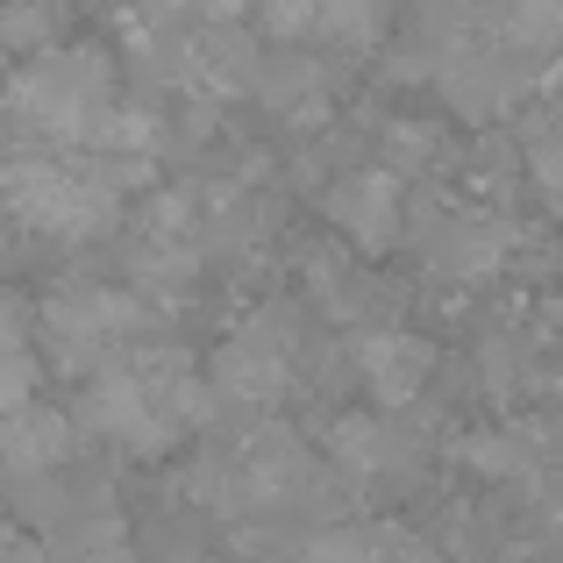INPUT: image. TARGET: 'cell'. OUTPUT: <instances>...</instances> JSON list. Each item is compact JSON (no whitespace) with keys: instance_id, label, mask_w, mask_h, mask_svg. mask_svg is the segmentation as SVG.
Masks as SVG:
<instances>
[{"instance_id":"cell-18","label":"cell","mask_w":563,"mask_h":563,"mask_svg":"<svg viewBox=\"0 0 563 563\" xmlns=\"http://www.w3.org/2000/svg\"><path fill=\"white\" fill-rule=\"evenodd\" d=\"M43 542V563H143L136 556V528L122 521L114 507H93V514H71L65 528H51Z\"/></svg>"},{"instance_id":"cell-13","label":"cell","mask_w":563,"mask_h":563,"mask_svg":"<svg viewBox=\"0 0 563 563\" xmlns=\"http://www.w3.org/2000/svg\"><path fill=\"white\" fill-rule=\"evenodd\" d=\"M264 114H278L286 129H314L335 114V57L307 51V43H278V51L257 57V71H250V93Z\"/></svg>"},{"instance_id":"cell-7","label":"cell","mask_w":563,"mask_h":563,"mask_svg":"<svg viewBox=\"0 0 563 563\" xmlns=\"http://www.w3.org/2000/svg\"><path fill=\"white\" fill-rule=\"evenodd\" d=\"M399 243L421 250L428 278H450V286H485V278L514 272L521 243H536L528 221H514L507 207H450V200H413Z\"/></svg>"},{"instance_id":"cell-15","label":"cell","mask_w":563,"mask_h":563,"mask_svg":"<svg viewBox=\"0 0 563 563\" xmlns=\"http://www.w3.org/2000/svg\"><path fill=\"white\" fill-rule=\"evenodd\" d=\"M292 563H442V550L407 521H329L292 542Z\"/></svg>"},{"instance_id":"cell-5","label":"cell","mask_w":563,"mask_h":563,"mask_svg":"<svg viewBox=\"0 0 563 563\" xmlns=\"http://www.w3.org/2000/svg\"><path fill=\"white\" fill-rule=\"evenodd\" d=\"M157 321H165V314H157L143 292L108 286V278H86V286L51 292V300L29 314V343H36V357L51 364V372L86 378L93 364H108L114 350L157 335Z\"/></svg>"},{"instance_id":"cell-19","label":"cell","mask_w":563,"mask_h":563,"mask_svg":"<svg viewBox=\"0 0 563 563\" xmlns=\"http://www.w3.org/2000/svg\"><path fill=\"white\" fill-rule=\"evenodd\" d=\"M442 157H450V129H442V122H421V114H407V122H393L378 136V165L393 172L399 186H407V179H428Z\"/></svg>"},{"instance_id":"cell-11","label":"cell","mask_w":563,"mask_h":563,"mask_svg":"<svg viewBox=\"0 0 563 563\" xmlns=\"http://www.w3.org/2000/svg\"><path fill=\"white\" fill-rule=\"evenodd\" d=\"M343 364L357 372V385L378 399V407H413V399L428 393V378H435V343L413 329H393V321H364V329H350L343 343Z\"/></svg>"},{"instance_id":"cell-10","label":"cell","mask_w":563,"mask_h":563,"mask_svg":"<svg viewBox=\"0 0 563 563\" xmlns=\"http://www.w3.org/2000/svg\"><path fill=\"white\" fill-rule=\"evenodd\" d=\"M165 57H172V86L207 108H229L250 93V71H257V36L243 22H207L192 14L186 29H165Z\"/></svg>"},{"instance_id":"cell-2","label":"cell","mask_w":563,"mask_h":563,"mask_svg":"<svg viewBox=\"0 0 563 563\" xmlns=\"http://www.w3.org/2000/svg\"><path fill=\"white\" fill-rule=\"evenodd\" d=\"M335 471L307 450L300 428L272 421V413H235L221 407L200 428V450L186 464V499L207 521H257V514H314Z\"/></svg>"},{"instance_id":"cell-14","label":"cell","mask_w":563,"mask_h":563,"mask_svg":"<svg viewBox=\"0 0 563 563\" xmlns=\"http://www.w3.org/2000/svg\"><path fill=\"white\" fill-rule=\"evenodd\" d=\"M86 442H79V428H71V413L65 407H51L43 393H29V399H14V407H0V478H43V471H57V464H71Z\"/></svg>"},{"instance_id":"cell-3","label":"cell","mask_w":563,"mask_h":563,"mask_svg":"<svg viewBox=\"0 0 563 563\" xmlns=\"http://www.w3.org/2000/svg\"><path fill=\"white\" fill-rule=\"evenodd\" d=\"M129 192L100 172L93 151H71V143H14L0 151V214L29 235H51V243H100V235L122 221Z\"/></svg>"},{"instance_id":"cell-1","label":"cell","mask_w":563,"mask_h":563,"mask_svg":"<svg viewBox=\"0 0 563 563\" xmlns=\"http://www.w3.org/2000/svg\"><path fill=\"white\" fill-rule=\"evenodd\" d=\"M65 413L79 428V442H114L129 456H165L200 435L221 407L207 393L192 350L165 343V335H143V343L114 350L108 364H93Z\"/></svg>"},{"instance_id":"cell-20","label":"cell","mask_w":563,"mask_h":563,"mask_svg":"<svg viewBox=\"0 0 563 563\" xmlns=\"http://www.w3.org/2000/svg\"><path fill=\"white\" fill-rule=\"evenodd\" d=\"M71 0H0V51L8 57H36L51 43H65Z\"/></svg>"},{"instance_id":"cell-23","label":"cell","mask_w":563,"mask_h":563,"mask_svg":"<svg viewBox=\"0 0 563 563\" xmlns=\"http://www.w3.org/2000/svg\"><path fill=\"white\" fill-rule=\"evenodd\" d=\"M143 563H221L214 550H200V542H192V550H165V556H143Z\"/></svg>"},{"instance_id":"cell-21","label":"cell","mask_w":563,"mask_h":563,"mask_svg":"<svg viewBox=\"0 0 563 563\" xmlns=\"http://www.w3.org/2000/svg\"><path fill=\"white\" fill-rule=\"evenodd\" d=\"M0 563H43V542L29 528H0Z\"/></svg>"},{"instance_id":"cell-17","label":"cell","mask_w":563,"mask_h":563,"mask_svg":"<svg viewBox=\"0 0 563 563\" xmlns=\"http://www.w3.org/2000/svg\"><path fill=\"white\" fill-rule=\"evenodd\" d=\"M550 335L542 329H521V321H499V329H485L478 343V385L499 399V407H521L528 393H542L550 385Z\"/></svg>"},{"instance_id":"cell-6","label":"cell","mask_w":563,"mask_h":563,"mask_svg":"<svg viewBox=\"0 0 563 563\" xmlns=\"http://www.w3.org/2000/svg\"><path fill=\"white\" fill-rule=\"evenodd\" d=\"M307 321L300 307H257L235 335H221V350L207 357V393L214 407H235V413H272L278 399L300 385L307 372Z\"/></svg>"},{"instance_id":"cell-4","label":"cell","mask_w":563,"mask_h":563,"mask_svg":"<svg viewBox=\"0 0 563 563\" xmlns=\"http://www.w3.org/2000/svg\"><path fill=\"white\" fill-rule=\"evenodd\" d=\"M122 100V65L100 43H51V51L22 57L8 86H0V114L36 143H71L86 151L108 108Z\"/></svg>"},{"instance_id":"cell-12","label":"cell","mask_w":563,"mask_h":563,"mask_svg":"<svg viewBox=\"0 0 563 563\" xmlns=\"http://www.w3.org/2000/svg\"><path fill=\"white\" fill-rule=\"evenodd\" d=\"M321 214H329L335 243H350L357 257H385L399 243V229H407V186L385 165H357L321 192Z\"/></svg>"},{"instance_id":"cell-16","label":"cell","mask_w":563,"mask_h":563,"mask_svg":"<svg viewBox=\"0 0 563 563\" xmlns=\"http://www.w3.org/2000/svg\"><path fill=\"white\" fill-rule=\"evenodd\" d=\"M300 272H307V307H314L329 329H364L385 307V286L372 278V257H357L350 243H321Z\"/></svg>"},{"instance_id":"cell-8","label":"cell","mask_w":563,"mask_h":563,"mask_svg":"<svg viewBox=\"0 0 563 563\" xmlns=\"http://www.w3.org/2000/svg\"><path fill=\"white\" fill-rule=\"evenodd\" d=\"M329 471L364 493H413L428 471V435L407 421V407L335 413L329 421Z\"/></svg>"},{"instance_id":"cell-9","label":"cell","mask_w":563,"mask_h":563,"mask_svg":"<svg viewBox=\"0 0 563 563\" xmlns=\"http://www.w3.org/2000/svg\"><path fill=\"white\" fill-rule=\"evenodd\" d=\"M264 43H307L321 57H364L393 29V0H250Z\"/></svg>"},{"instance_id":"cell-22","label":"cell","mask_w":563,"mask_h":563,"mask_svg":"<svg viewBox=\"0 0 563 563\" xmlns=\"http://www.w3.org/2000/svg\"><path fill=\"white\" fill-rule=\"evenodd\" d=\"M192 14H207V22H243L250 0H192Z\"/></svg>"}]
</instances>
